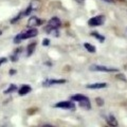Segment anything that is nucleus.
<instances>
[{"label": "nucleus", "instance_id": "f257e3e1", "mask_svg": "<svg viewBox=\"0 0 127 127\" xmlns=\"http://www.w3.org/2000/svg\"><path fill=\"white\" fill-rule=\"evenodd\" d=\"M37 34H38V30L36 29V28H30L29 30L23 31V32H21V33L16 35V36L14 37V42L19 43L22 40H25V39H30V38H33L35 36H37Z\"/></svg>", "mask_w": 127, "mask_h": 127}, {"label": "nucleus", "instance_id": "f03ea898", "mask_svg": "<svg viewBox=\"0 0 127 127\" xmlns=\"http://www.w3.org/2000/svg\"><path fill=\"white\" fill-rule=\"evenodd\" d=\"M61 26H62L61 19H59L58 17H52L49 21H48L47 27L45 28V31L47 32V33H49V32L52 31V30L59 29V28H61Z\"/></svg>", "mask_w": 127, "mask_h": 127}, {"label": "nucleus", "instance_id": "7ed1b4c3", "mask_svg": "<svg viewBox=\"0 0 127 127\" xmlns=\"http://www.w3.org/2000/svg\"><path fill=\"white\" fill-rule=\"evenodd\" d=\"M90 71H98V72H117L119 70L118 68L114 67H107V66H102V65H92L89 67Z\"/></svg>", "mask_w": 127, "mask_h": 127}, {"label": "nucleus", "instance_id": "20e7f679", "mask_svg": "<svg viewBox=\"0 0 127 127\" xmlns=\"http://www.w3.org/2000/svg\"><path fill=\"white\" fill-rule=\"evenodd\" d=\"M104 22H105V16L104 15H96L89 19L88 25L90 27H100Z\"/></svg>", "mask_w": 127, "mask_h": 127}, {"label": "nucleus", "instance_id": "39448f33", "mask_svg": "<svg viewBox=\"0 0 127 127\" xmlns=\"http://www.w3.org/2000/svg\"><path fill=\"white\" fill-rule=\"evenodd\" d=\"M55 108L67 109V110H75V104L72 101H61L54 105Z\"/></svg>", "mask_w": 127, "mask_h": 127}, {"label": "nucleus", "instance_id": "423d86ee", "mask_svg": "<svg viewBox=\"0 0 127 127\" xmlns=\"http://www.w3.org/2000/svg\"><path fill=\"white\" fill-rule=\"evenodd\" d=\"M38 7H39V0H32V2L27 6V9L23 11L25 17L26 16H30L34 11H36Z\"/></svg>", "mask_w": 127, "mask_h": 127}, {"label": "nucleus", "instance_id": "0eeeda50", "mask_svg": "<svg viewBox=\"0 0 127 127\" xmlns=\"http://www.w3.org/2000/svg\"><path fill=\"white\" fill-rule=\"evenodd\" d=\"M65 83H67L66 79H50V78H48L46 81H43L42 86L51 87V86H54V85H62V84H65Z\"/></svg>", "mask_w": 127, "mask_h": 127}, {"label": "nucleus", "instance_id": "6e6552de", "mask_svg": "<svg viewBox=\"0 0 127 127\" xmlns=\"http://www.w3.org/2000/svg\"><path fill=\"white\" fill-rule=\"evenodd\" d=\"M41 23H42V20H40L36 16H31L29 20H28V26L30 28H36L38 26H40Z\"/></svg>", "mask_w": 127, "mask_h": 127}, {"label": "nucleus", "instance_id": "1a4fd4ad", "mask_svg": "<svg viewBox=\"0 0 127 127\" xmlns=\"http://www.w3.org/2000/svg\"><path fill=\"white\" fill-rule=\"evenodd\" d=\"M108 86L107 83H94V84H88L86 86L87 89H92V90H95V89H103V88H106Z\"/></svg>", "mask_w": 127, "mask_h": 127}, {"label": "nucleus", "instance_id": "9d476101", "mask_svg": "<svg viewBox=\"0 0 127 127\" xmlns=\"http://www.w3.org/2000/svg\"><path fill=\"white\" fill-rule=\"evenodd\" d=\"M31 91H32L31 86L25 84V85H22V86L20 87V88L18 89V94L20 95V96H23V95H27L28 93H30Z\"/></svg>", "mask_w": 127, "mask_h": 127}, {"label": "nucleus", "instance_id": "9b49d317", "mask_svg": "<svg viewBox=\"0 0 127 127\" xmlns=\"http://www.w3.org/2000/svg\"><path fill=\"white\" fill-rule=\"evenodd\" d=\"M36 46H37V43L35 42V41L31 42L30 45H28V47H27V56H28V57L31 56V55L34 53V51H35V48H36Z\"/></svg>", "mask_w": 127, "mask_h": 127}, {"label": "nucleus", "instance_id": "f8f14e48", "mask_svg": "<svg viewBox=\"0 0 127 127\" xmlns=\"http://www.w3.org/2000/svg\"><path fill=\"white\" fill-rule=\"evenodd\" d=\"M78 105H79V107H81V108H84V109H86V110H90V109H91V103H90L89 98L78 102Z\"/></svg>", "mask_w": 127, "mask_h": 127}, {"label": "nucleus", "instance_id": "ddd939ff", "mask_svg": "<svg viewBox=\"0 0 127 127\" xmlns=\"http://www.w3.org/2000/svg\"><path fill=\"white\" fill-rule=\"evenodd\" d=\"M21 51H22V48H18V49H16L14 51V53L11 55V61L12 62H17L19 59L20 54H21Z\"/></svg>", "mask_w": 127, "mask_h": 127}, {"label": "nucleus", "instance_id": "4468645a", "mask_svg": "<svg viewBox=\"0 0 127 127\" xmlns=\"http://www.w3.org/2000/svg\"><path fill=\"white\" fill-rule=\"evenodd\" d=\"M87 98H89V97H87L86 95L84 94H81V93H78V94H74L71 96V101H73V102H81V101H84V100H87Z\"/></svg>", "mask_w": 127, "mask_h": 127}, {"label": "nucleus", "instance_id": "2eb2a0df", "mask_svg": "<svg viewBox=\"0 0 127 127\" xmlns=\"http://www.w3.org/2000/svg\"><path fill=\"white\" fill-rule=\"evenodd\" d=\"M106 122L110 126H118V122L116 120V118H114V116H112V114H109V116L106 117Z\"/></svg>", "mask_w": 127, "mask_h": 127}, {"label": "nucleus", "instance_id": "dca6fc26", "mask_svg": "<svg viewBox=\"0 0 127 127\" xmlns=\"http://www.w3.org/2000/svg\"><path fill=\"white\" fill-rule=\"evenodd\" d=\"M91 36L94 37L95 39H97L100 42H104L105 41V37L103 36V35H101L100 33H97V32H92V33H91Z\"/></svg>", "mask_w": 127, "mask_h": 127}, {"label": "nucleus", "instance_id": "f3484780", "mask_svg": "<svg viewBox=\"0 0 127 127\" xmlns=\"http://www.w3.org/2000/svg\"><path fill=\"white\" fill-rule=\"evenodd\" d=\"M84 47H85V49L88 51V52H90V53H95V51H96L95 47H94L93 45H91V43L85 42V43H84Z\"/></svg>", "mask_w": 127, "mask_h": 127}, {"label": "nucleus", "instance_id": "a211bd4d", "mask_svg": "<svg viewBox=\"0 0 127 127\" xmlns=\"http://www.w3.org/2000/svg\"><path fill=\"white\" fill-rule=\"evenodd\" d=\"M16 90H17V86H16L15 84H11L9 86V88H7L6 90H4V93L5 94H10V93L14 92V91H16Z\"/></svg>", "mask_w": 127, "mask_h": 127}, {"label": "nucleus", "instance_id": "6ab92c4d", "mask_svg": "<svg viewBox=\"0 0 127 127\" xmlns=\"http://www.w3.org/2000/svg\"><path fill=\"white\" fill-rule=\"evenodd\" d=\"M23 17H25V13H23V11H22V12H20V13H19L17 16H16L15 18L12 19V20H11V23H16V22L19 20V19H21V18H23Z\"/></svg>", "mask_w": 127, "mask_h": 127}, {"label": "nucleus", "instance_id": "aec40b11", "mask_svg": "<svg viewBox=\"0 0 127 127\" xmlns=\"http://www.w3.org/2000/svg\"><path fill=\"white\" fill-rule=\"evenodd\" d=\"M50 45V39H48V38H45L42 40V46H49Z\"/></svg>", "mask_w": 127, "mask_h": 127}, {"label": "nucleus", "instance_id": "412c9836", "mask_svg": "<svg viewBox=\"0 0 127 127\" xmlns=\"http://www.w3.org/2000/svg\"><path fill=\"white\" fill-rule=\"evenodd\" d=\"M96 103H98V105H100V106L104 105V102H103V100H102L101 97H97V98H96Z\"/></svg>", "mask_w": 127, "mask_h": 127}, {"label": "nucleus", "instance_id": "4be33fe9", "mask_svg": "<svg viewBox=\"0 0 127 127\" xmlns=\"http://www.w3.org/2000/svg\"><path fill=\"white\" fill-rule=\"evenodd\" d=\"M7 62V58H5V57H1L0 58V66L2 65V64H5Z\"/></svg>", "mask_w": 127, "mask_h": 127}, {"label": "nucleus", "instance_id": "5701e85b", "mask_svg": "<svg viewBox=\"0 0 127 127\" xmlns=\"http://www.w3.org/2000/svg\"><path fill=\"white\" fill-rule=\"evenodd\" d=\"M75 1H76L77 3H81V4H83V3L85 2V0H75Z\"/></svg>", "mask_w": 127, "mask_h": 127}, {"label": "nucleus", "instance_id": "b1692460", "mask_svg": "<svg viewBox=\"0 0 127 127\" xmlns=\"http://www.w3.org/2000/svg\"><path fill=\"white\" fill-rule=\"evenodd\" d=\"M103 1H105V2H107V3H113V2H114L113 0H103Z\"/></svg>", "mask_w": 127, "mask_h": 127}, {"label": "nucleus", "instance_id": "393cba45", "mask_svg": "<svg viewBox=\"0 0 127 127\" xmlns=\"http://www.w3.org/2000/svg\"><path fill=\"white\" fill-rule=\"evenodd\" d=\"M14 73H16L15 70H10V74H14Z\"/></svg>", "mask_w": 127, "mask_h": 127}, {"label": "nucleus", "instance_id": "a878e982", "mask_svg": "<svg viewBox=\"0 0 127 127\" xmlns=\"http://www.w3.org/2000/svg\"><path fill=\"white\" fill-rule=\"evenodd\" d=\"M0 35H2V31H0Z\"/></svg>", "mask_w": 127, "mask_h": 127}]
</instances>
